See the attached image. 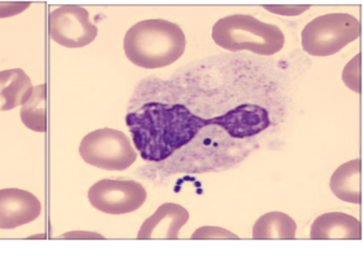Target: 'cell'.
I'll return each mask as SVG.
<instances>
[{
	"mask_svg": "<svg viewBox=\"0 0 363 255\" xmlns=\"http://www.w3.org/2000/svg\"><path fill=\"white\" fill-rule=\"evenodd\" d=\"M231 121L229 110L206 120L182 104L167 106L161 102H146L126 116L135 148L148 162H162L171 157L208 125H220L228 131Z\"/></svg>",
	"mask_w": 363,
	"mask_h": 255,
	"instance_id": "6da1fadb",
	"label": "cell"
},
{
	"mask_svg": "<svg viewBox=\"0 0 363 255\" xmlns=\"http://www.w3.org/2000/svg\"><path fill=\"white\" fill-rule=\"evenodd\" d=\"M186 49L182 28L165 19L139 21L127 31L124 50L129 61L139 67L156 69L175 63Z\"/></svg>",
	"mask_w": 363,
	"mask_h": 255,
	"instance_id": "7a4b0ae2",
	"label": "cell"
},
{
	"mask_svg": "<svg viewBox=\"0 0 363 255\" xmlns=\"http://www.w3.org/2000/svg\"><path fill=\"white\" fill-rule=\"evenodd\" d=\"M212 38L226 50H248L259 55H275L284 45V32L277 26L245 14L229 15L216 21Z\"/></svg>",
	"mask_w": 363,
	"mask_h": 255,
	"instance_id": "3957f363",
	"label": "cell"
},
{
	"mask_svg": "<svg viewBox=\"0 0 363 255\" xmlns=\"http://www.w3.org/2000/svg\"><path fill=\"white\" fill-rule=\"evenodd\" d=\"M360 23L346 13H331L316 17L301 31V46L308 55L329 57L360 35Z\"/></svg>",
	"mask_w": 363,
	"mask_h": 255,
	"instance_id": "277c9868",
	"label": "cell"
},
{
	"mask_svg": "<svg viewBox=\"0 0 363 255\" xmlns=\"http://www.w3.org/2000/svg\"><path fill=\"white\" fill-rule=\"evenodd\" d=\"M79 153L89 165L109 171L126 170L138 157L126 134L110 128L86 134L80 144Z\"/></svg>",
	"mask_w": 363,
	"mask_h": 255,
	"instance_id": "5b68a950",
	"label": "cell"
},
{
	"mask_svg": "<svg viewBox=\"0 0 363 255\" xmlns=\"http://www.w3.org/2000/svg\"><path fill=\"white\" fill-rule=\"evenodd\" d=\"M93 208L110 215H124L139 210L147 198L143 185L133 180L104 178L88 193Z\"/></svg>",
	"mask_w": 363,
	"mask_h": 255,
	"instance_id": "8992f818",
	"label": "cell"
},
{
	"mask_svg": "<svg viewBox=\"0 0 363 255\" xmlns=\"http://www.w3.org/2000/svg\"><path fill=\"white\" fill-rule=\"evenodd\" d=\"M48 33L59 45L67 48H82L96 38L99 29L90 14L79 6H62L48 16Z\"/></svg>",
	"mask_w": 363,
	"mask_h": 255,
	"instance_id": "52a82bcc",
	"label": "cell"
},
{
	"mask_svg": "<svg viewBox=\"0 0 363 255\" xmlns=\"http://www.w3.org/2000/svg\"><path fill=\"white\" fill-rule=\"evenodd\" d=\"M41 212V202L33 193L18 188L0 189V230L28 225Z\"/></svg>",
	"mask_w": 363,
	"mask_h": 255,
	"instance_id": "ba28073f",
	"label": "cell"
},
{
	"mask_svg": "<svg viewBox=\"0 0 363 255\" xmlns=\"http://www.w3.org/2000/svg\"><path fill=\"white\" fill-rule=\"evenodd\" d=\"M188 210L176 203H164L148 217L139 233L138 239H179L182 227L188 222Z\"/></svg>",
	"mask_w": 363,
	"mask_h": 255,
	"instance_id": "9c48e42d",
	"label": "cell"
},
{
	"mask_svg": "<svg viewBox=\"0 0 363 255\" xmlns=\"http://www.w3.org/2000/svg\"><path fill=\"white\" fill-rule=\"evenodd\" d=\"M310 238L313 240H360L361 223L345 212H326L312 223Z\"/></svg>",
	"mask_w": 363,
	"mask_h": 255,
	"instance_id": "30bf717a",
	"label": "cell"
},
{
	"mask_svg": "<svg viewBox=\"0 0 363 255\" xmlns=\"http://www.w3.org/2000/svg\"><path fill=\"white\" fill-rule=\"evenodd\" d=\"M33 89L30 78L22 68L0 72V112L23 106Z\"/></svg>",
	"mask_w": 363,
	"mask_h": 255,
	"instance_id": "8fae6325",
	"label": "cell"
},
{
	"mask_svg": "<svg viewBox=\"0 0 363 255\" xmlns=\"http://www.w3.org/2000/svg\"><path fill=\"white\" fill-rule=\"evenodd\" d=\"M331 191L342 201L361 203L360 159L346 162L337 167L330 178Z\"/></svg>",
	"mask_w": 363,
	"mask_h": 255,
	"instance_id": "7c38bea8",
	"label": "cell"
},
{
	"mask_svg": "<svg viewBox=\"0 0 363 255\" xmlns=\"http://www.w3.org/2000/svg\"><path fill=\"white\" fill-rule=\"evenodd\" d=\"M296 222L284 212H267L255 223L252 239L293 240L296 236Z\"/></svg>",
	"mask_w": 363,
	"mask_h": 255,
	"instance_id": "4fadbf2b",
	"label": "cell"
},
{
	"mask_svg": "<svg viewBox=\"0 0 363 255\" xmlns=\"http://www.w3.org/2000/svg\"><path fill=\"white\" fill-rule=\"evenodd\" d=\"M48 87L46 84L33 86L31 95L23 103L21 118L28 129L44 133L48 131Z\"/></svg>",
	"mask_w": 363,
	"mask_h": 255,
	"instance_id": "5bb4252c",
	"label": "cell"
},
{
	"mask_svg": "<svg viewBox=\"0 0 363 255\" xmlns=\"http://www.w3.org/2000/svg\"><path fill=\"white\" fill-rule=\"evenodd\" d=\"M360 53L356 55L347 65L345 66L342 74L343 82L348 89L354 93L360 94L361 91V74H360Z\"/></svg>",
	"mask_w": 363,
	"mask_h": 255,
	"instance_id": "9a60e30c",
	"label": "cell"
},
{
	"mask_svg": "<svg viewBox=\"0 0 363 255\" xmlns=\"http://www.w3.org/2000/svg\"><path fill=\"white\" fill-rule=\"evenodd\" d=\"M191 239H240V237L224 227H201L192 234Z\"/></svg>",
	"mask_w": 363,
	"mask_h": 255,
	"instance_id": "2e32d148",
	"label": "cell"
},
{
	"mask_svg": "<svg viewBox=\"0 0 363 255\" xmlns=\"http://www.w3.org/2000/svg\"><path fill=\"white\" fill-rule=\"evenodd\" d=\"M30 6L29 2H0V18L16 16Z\"/></svg>",
	"mask_w": 363,
	"mask_h": 255,
	"instance_id": "e0dca14e",
	"label": "cell"
},
{
	"mask_svg": "<svg viewBox=\"0 0 363 255\" xmlns=\"http://www.w3.org/2000/svg\"><path fill=\"white\" fill-rule=\"evenodd\" d=\"M269 12L284 16H294L307 11L310 6H263Z\"/></svg>",
	"mask_w": 363,
	"mask_h": 255,
	"instance_id": "ac0fdd59",
	"label": "cell"
}]
</instances>
